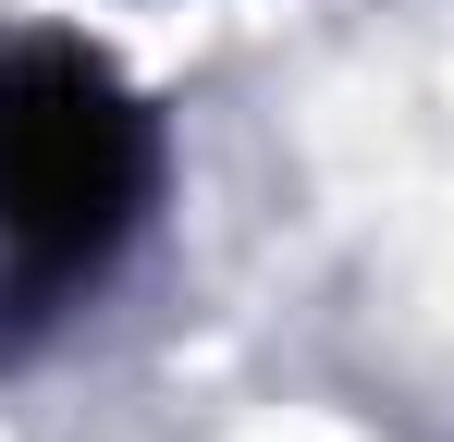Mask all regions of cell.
I'll return each mask as SVG.
<instances>
[{
	"instance_id": "1",
	"label": "cell",
	"mask_w": 454,
	"mask_h": 442,
	"mask_svg": "<svg viewBox=\"0 0 454 442\" xmlns=\"http://www.w3.org/2000/svg\"><path fill=\"white\" fill-rule=\"evenodd\" d=\"M160 197V123L86 37L0 50V357L62 320Z\"/></svg>"
}]
</instances>
